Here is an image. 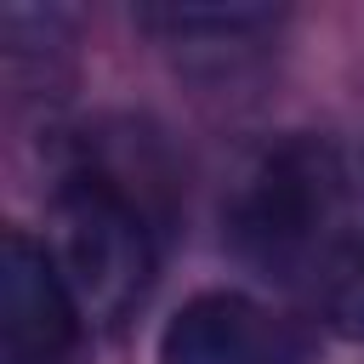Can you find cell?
<instances>
[{"label": "cell", "instance_id": "obj_3", "mask_svg": "<svg viewBox=\"0 0 364 364\" xmlns=\"http://www.w3.org/2000/svg\"><path fill=\"white\" fill-rule=\"evenodd\" d=\"M85 313L40 239L23 228L0 245V358L6 364H74Z\"/></svg>", "mask_w": 364, "mask_h": 364}, {"label": "cell", "instance_id": "obj_4", "mask_svg": "<svg viewBox=\"0 0 364 364\" xmlns=\"http://www.w3.org/2000/svg\"><path fill=\"white\" fill-rule=\"evenodd\" d=\"M159 364H307V336L250 296H193L159 336Z\"/></svg>", "mask_w": 364, "mask_h": 364}, {"label": "cell", "instance_id": "obj_1", "mask_svg": "<svg viewBox=\"0 0 364 364\" xmlns=\"http://www.w3.org/2000/svg\"><path fill=\"white\" fill-rule=\"evenodd\" d=\"M228 239L262 279L318 296L341 256L364 239L353 222V176L341 148L313 131L262 148L233 188Z\"/></svg>", "mask_w": 364, "mask_h": 364}, {"label": "cell", "instance_id": "obj_5", "mask_svg": "<svg viewBox=\"0 0 364 364\" xmlns=\"http://www.w3.org/2000/svg\"><path fill=\"white\" fill-rule=\"evenodd\" d=\"M273 23H279V11H267V6H148L142 11V28H154L165 46H176L188 57L193 51L222 57V46L233 51L239 40H250Z\"/></svg>", "mask_w": 364, "mask_h": 364}, {"label": "cell", "instance_id": "obj_2", "mask_svg": "<svg viewBox=\"0 0 364 364\" xmlns=\"http://www.w3.org/2000/svg\"><path fill=\"white\" fill-rule=\"evenodd\" d=\"M51 262L63 267L85 324H119L154 279V233L142 205L108 171L63 176L51 199Z\"/></svg>", "mask_w": 364, "mask_h": 364}, {"label": "cell", "instance_id": "obj_6", "mask_svg": "<svg viewBox=\"0 0 364 364\" xmlns=\"http://www.w3.org/2000/svg\"><path fill=\"white\" fill-rule=\"evenodd\" d=\"M313 301H318V313L330 318V330L364 341V239L341 256V267L324 279V290H318Z\"/></svg>", "mask_w": 364, "mask_h": 364}]
</instances>
